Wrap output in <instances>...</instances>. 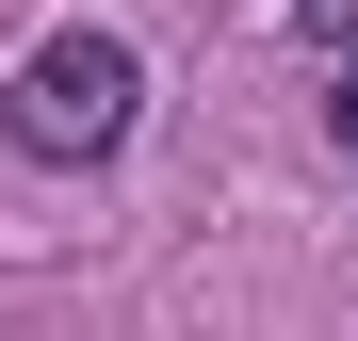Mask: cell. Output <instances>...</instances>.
I'll use <instances>...</instances> for the list:
<instances>
[{
  "label": "cell",
  "mask_w": 358,
  "mask_h": 341,
  "mask_svg": "<svg viewBox=\"0 0 358 341\" xmlns=\"http://www.w3.org/2000/svg\"><path fill=\"white\" fill-rule=\"evenodd\" d=\"M131 114H147V49L98 33V17L33 33L17 82H0V130H17L33 162H114V146H131Z\"/></svg>",
  "instance_id": "obj_1"
},
{
  "label": "cell",
  "mask_w": 358,
  "mask_h": 341,
  "mask_svg": "<svg viewBox=\"0 0 358 341\" xmlns=\"http://www.w3.org/2000/svg\"><path fill=\"white\" fill-rule=\"evenodd\" d=\"M326 66H342V82H326V130L358 146V49H326Z\"/></svg>",
  "instance_id": "obj_2"
},
{
  "label": "cell",
  "mask_w": 358,
  "mask_h": 341,
  "mask_svg": "<svg viewBox=\"0 0 358 341\" xmlns=\"http://www.w3.org/2000/svg\"><path fill=\"white\" fill-rule=\"evenodd\" d=\"M310 49H358V0H310Z\"/></svg>",
  "instance_id": "obj_3"
}]
</instances>
